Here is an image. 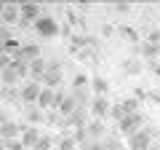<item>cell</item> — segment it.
Here are the masks:
<instances>
[{"mask_svg": "<svg viewBox=\"0 0 160 150\" xmlns=\"http://www.w3.org/2000/svg\"><path fill=\"white\" fill-rule=\"evenodd\" d=\"M22 129L24 126H19L16 121H6L0 126V142H13V139H19L22 137Z\"/></svg>", "mask_w": 160, "mask_h": 150, "instance_id": "6", "label": "cell"}, {"mask_svg": "<svg viewBox=\"0 0 160 150\" xmlns=\"http://www.w3.org/2000/svg\"><path fill=\"white\" fill-rule=\"evenodd\" d=\"M109 107H112V104L107 102V97H93L91 99V115L99 118V121H104V118L109 115Z\"/></svg>", "mask_w": 160, "mask_h": 150, "instance_id": "9", "label": "cell"}, {"mask_svg": "<svg viewBox=\"0 0 160 150\" xmlns=\"http://www.w3.org/2000/svg\"><path fill=\"white\" fill-rule=\"evenodd\" d=\"M142 129H144V113H142V110H139V113H131V115H126L123 121L118 123V134H120V137H126V139L133 137L136 131H142Z\"/></svg>", "mask_w": 160, "mask_h": 150, "instance_id": "1", "label": "cell"}, {"mask_svg": "<svg viewBox=\"0 0 160 150\" xmlns=\"http://www.w3.org/2000/svg\"><path fill=\"white\" fill-rule=\"evenodd\" d=\"M147 150H160V142H152V145H149Z\"/></svg>", "mask_w": 160, "mask_h": 150, "instance_id": "34", "label": "cell"}, {"mask_svg": "<svg viewBox=\"0 0 160 150\" xmlns=\"http://www.w3.org/2000/svg\"><path fill=\"white\" fill-rule=\"evenodd\" d=\"M147 38H149L147 43H152V46H160V29H149Z\"/></svg>", "mask_w": 160, "mask_h": 150, "instance_id": "28", "label": "cell"}, {"mask_svg": "<svg viewBox=\"0 0 160 150\" xmlns=\"http://www.w3.org/2000/svg\"><path fill=\"white\" fill-rule=\"evenodd\" d=\"M0 97L6 99V102H16L19 91H16V88H11V86H0Z\"/></svg>", "mask_w": 160, "mask_h": 150, "instance_id": "23", "label": "cell"}, {"mask_svg": "<svg viewBox=\"0 0 160 150\" xmlns=\"http://www.w3.org/2000/svg\"><path fill=\"white\" fill-rule=\"evenodd\" d=\"M83 150H104V145H102V142H88Z\"/></svg>", "mask_w": 160, "mask_h": 150, "instance_id": "31", "label": "cell"}, {"mask_svg": "<svg viewBox=\"0 0 160 150\" xmlns=\"http://www.w3.org/2000/svg\"><path fill=\"white\" fill-rule=\"evenodd\" d=\"M40 137H43V131H40L38 126H24V129H22V137H19V142H22L27 150H32L35 145H38Z\"/></svg>", "mask_w": 160, "mask_h": 150, "instance_id": "8", "label": "cell"}, {"mask_svg": "<svg viewBox=\"0 0 160 150\" xmlns=\"http://www.w3.org/2000/svg\"><path fill=\"white\" fill-rule=\"evenodd\" d=\"M0 150H6V142H0Z\"/></svg>", "mask_w": 160, "mask_h": 150, "instance_id": "36", "label": "cell"}, {"mask_svg": "<svg viewBox=\"0 0 160 150\" xmlns=\"http://www.w3.org/2000/svg\"><path fill=\"white\" fill-rule=\"evenodd\" d=\"M53 145H56V139L48 137V134H43V137L38 139V145H35L32 150H53Z\"/></svg>", "mask_w": 160, "mask_h": 150, "instance_id": "20", "label": "cell"}, {"mask_svg": "<svg viewBox=\"0 0 160 150\" xmlns=\"http://www.w3.org/2000/svg\"><path fill=\"white\" fill-rule=\"evenodd\" d=\"M91 88L96 91V97H104V94L109 91V81L102 78V75H93V78H91Z\"/></svg>", "mask_w": 160, "mask_h": 150, "instance_id": "18", "label": "cell"}, {"mask_svg": "<svg viewBox=\"0 0 160 150\" xmlns=\"http://www.w3.org/2000/svg\"><path fill=\"white\" fill-rule=\"evenodd\" d=\"M11 67L19 72V78L29 75V62H24V59H19V56H16V59H11Z\"/></svg>", "mask_w": 160, "mask_h": 150, "instance_id": "19", "label": "cell"}, {"mask_svg": "<svg viewBox=\"0 0 160 150\" xmlns=\"http://www.w3.org/2000/svg\"><path fill=\"white\" fill-rule=\"evenodd\" d=\"M149 67H152V72H155V75H160V62H152Z\"/></svg>", "mask_w": 160, "mask_h": 150, "instance_id": "33", "label": "cell"}, {"mask_svg": "<svg viewBox=\"0 0 160 150\" xmlns=\"http://www.w3.org/2000/svg\"><path fill=\"white\" fill-rule=\"evenodd\" d=\"M123 67H126L128 75H136L139 70H142V62H139V59H126V62H123Z\"/></svg>", "mask_w": 160, "mask_h": 150, "instance_id": "25", "label": "cell"}, {"mask_svg": "<svg viewBox=\"0 0 160 150\" xmlns=\"http://www.w3.org/2000/svg\"><path fill=\"white\" fill-rule=\"evenodd\" d=\"M0 19H3V27H6V24H16L19 19H22V16H19V3H6Z\"/></svg>", "mask_w": 160, "mask_h": 150, "instance_id": "11", "label": "cell"}, {"mask_svg": "<svg viewBox=\"0 0 160 150\" xmlns=\"http://www.w3.org/2000/svg\"><path fill=\"white\" fill-rule=\"evenodd\" d=\"M109 115H112L115 121L120 123V121H123V118H126V110L120 107V102H118V104H112V107H109Z\"/></svg>", "mask_w": 160, "mask_h": 150, "instance_id": "26", "label": "cell"}, {"mask_svg": "<svg viewBox=\"0 0 160 150\" xmlns=\"http://www.w3.org/2000/svg\"><path fill=\"white\" fill-rule=\"evenodd\" d=\"M53 99H56V88H43L38 97V107L43 113H48V110H53Z\"/></svg>", "mask_w": 160, "mask_h": 150, "instance_id": "10", "label": "cell"}, {"mask_svg": "<svg viewBox=\"0 0 160 150\" xmlns=\"http://www.w3.org/2000/svg\"><path fill=\"white\" fill-rule=\"evenodd\" d=\"M120 32L126 35L128 40H139V35H136V32H133V29H131V27H120Z\"/></svg>", "mask_w": 160, "mask_h": 150, "instance_id": "29", "label": "cell"}, {"mask_svg": "<svg viewBox=\"0 0 160 150\" xmlns=\"http://www.w3.org/2000/svg\"><path fill=\"white\" fill-rule=\"evenodd\" d=\"M3 8H6V0H0V13H3Z\"/></svg>", "mask_w": 160, "mask_h": 150, "instance_id": "35", "label": "cell"}, {"mask_svg": "<svg viewBox=\"0 0 160 150\" xmlns=\"http://www.w3.org/2000/svg\"><path fill=\"white\" fill-rule=\"evenodd\" d=\"M53 139H56V150H78L80 147L72 134H59V137H53Z\"/></svg>", "mask_w": 160, "mask_h": 150, "instance_id": "15", "label": "cell"}, {"mask_svg": "<svg viewBox=\"0 0 160 150\" xmlns=\"http://www.w3.org/2000/svg\"><path fill=\"white\" fill-rule=\"evenodd\" d=\"M72 137H75V142H78L80 147H86V145H88V134H86V126L75 129V131H72Z\"/></svg>", "mask_w": 160, "mask_h": 150, "instance_id": "24", "label": "cell"}, {"mask_svg": "<svg viewBox=\"0 0 160 150\" xmlns=\"http://www.w3.org/2000/svg\"><path fill=\"white\" fill-rule=\"evenodd\" d=\"M155 134H158V129H142V131H136L133 137L126 139V150H147L155 142L152 139Z\"/></svg>", "mask_w": 160, "mask_h": 150, "instance_id": "2", "label": "cell"}, {"mask_svg": "<svg viewBox=\"0 0 160 150\" xmlns=\"http://www.w3.org/2000/svg\"><path fill=\"white\" fill-rule=\"evenodd\" d=\"M19 59H24V62H35V59H40V46H38V43H22Z\"/></svg>", "mask_w": 160, "mask_h": 150, "instance_id": "13", "label": "cell"}, {"mask_svg": "<svg viewBox=\"0 0 160 150\" xmlns=\"http://www.w3.org/2000/svg\"><path fill=\"white\" fill-rule=\"evenodd\" d=\"M86 134L91 142H102L104 137H107V129H104V121H99V118H93V121L86 123Z\"/></svg>", "mask_w": 160, "mask_h": 150, "instance_id": "7", "label": "cell"}, {"mask_svg": "<svg viewBox=\"0 0 160 150\" xmlns=\"http://www.w3.org/2000/svg\"><path fill=\"white\" fill-rule=\"evenodd\" d=\"M43 121H46V113H43L38 104H32V107L27 110V126H40Z\"/></svg>", "mask_w": 160, "mask_h": 150, "instance_id": "16", "label": "cell"}, {"mask_svg": "<svg viewBox=\"0 0 160 150\" xmlns=\"http://www.w3.org/2000/svg\"><path fill=\"white\" fill-rule=\"evenodd\" d=\"M88 83H91V81H88L86 75L78 72V75H75V81H72V86H75V88H83V86H88Z\"/></svg>", "mask_w": 160, "mask_h": 150, "instance_id": "27", "label": "cell"}, {"mask_svg": "<svg viewBox=\"0 0 160 150\" xmlns=\"http://www.w3.org/2000/svg\"><path fill=\"white\" fill-rule=\"evenodd\" d=\"M115 8H118L120 13H126V11H128V3H118V6H115Z\"/></svg>", "mask_w": 160, "mask_h": 150, "instance_id": "32", "label": "cell"}, {"mask_svg": "<svg viewBox=\"0 0 160 150\" xmlns=\"http://www.w3.org/2000/svg\"><path fill=\"white\" fill-rule=\"evenodd\" d=\"M6 67H11V56H6V54H0V72Z\"/></svg>", "mask_w": 160, "mask_h": 150, "instance_id": "30", "label": "cell"}, {"mask_svg": "<svg viewBox=\"0 0 160 150\" xmlns=\"http://www.w3.org/2000/svg\"><path fill=\"white\" fill-rule=\"evenodd\" d=\"M32 27L38 29L40 38H56V35H59V22H56L53 16H40Z\"/></svg>", "mask_w": 160, "mask_h": 150, "instance_id": "3", "label": "cell"}, {"mask_svg": "<svg viewBox=\"0 0 160 150\" xmlns=\"http://www.w3.org/2000/svg\"><path fill=\"white\" fill-rule=\"evenodd\" d=\"M0 81H3V86H11V88H16V83L22 81V78H19V72H16L13 67H6L3 72H0Z\"/></svg>", "mask_w": 160, "mask_h": 150, "instance_id": "17", "label": "cell"}, {"mask_svg": "<svg viewBox=\"0 0 160 150\" xmlns=\"http://www.w3.org/2000/svg\"><path fill=\"white\" fill-rule=\"evenodd\" d=\"M46 67H48V62L43 56L35 59V62H29V78H32L35 83H40V81H43V75H46Z\"/></svg>", "mask_w": 160, "mask_h": 150, "instance_id": "12", "label": "cell"}, {"mask_svg": "<svg viewBox=\"0 0 160 150\" xmlns=\"http://www.w3.org/2000/svg\"><path fill=\"white\" fill-rule=\"evenodd\" d=\"M59 83H62V64H59V62H48L40 86H43V88H56Z\"/></svg>", "mask_w": 160, "mask_h": 150, "instance_id": "4", "label": "cell"}, {"mask_svg": "<svg viewBox=\"0 0 160 150\" xmlns=\"http://www.w3.org/2000/svg\"><path fill=\"white\" fill-rule=\"evenodd\" d=\"M120 107L126 110V115H131V113H139V99H136V97L123 99V102H120Z\"/></svg>", "mask_w": 160, "mask_h": 150, "instance_id": "22", "label": "cell"}, {"mask_svg": "<svg viewBox=\"0 0 160 150\" xmlns=\"http://www.w3.org/2000/svg\"><path fill=\"white\" fill-rule=\"evenodd\" d=\"M19 51H22V43H19L16 38H8L6 43H0V54H6V56H11V59H16Z\"/></svg>", "mask_w": 160, "mask_h": 150, "instance_id": "14", "label": "cell"}, {"mask_svg": "<svg viewBox=\"0 0 160 150\" xmlns=\"http://www.w3.org/2000/svg\"><path fill=\"white\" fill-rule=\"evenodd\" d=\"M139 51H142L144 59H155V56H160V46H152V43H144Z\"/></svg>", "mask_w": 160, "mask_h": 150, "instance_id": "21", "label": "cell"}, {"mask_svg": "<svg viewBox=\"0 0 160 150\" xmlns=\"http://www.w3.org/2000/svg\"><path fill=\"white\" fill-rule=\"evenodd\" d=\"M40 91H43V86L40 83H35V81H29V83H24L22 88H19V99H22L24 104H38V97H40Z\"/></svg>", "mask_w": 160, "mask_h": 150, "instance_id": "5", "label": "cell"}]
</instances>
